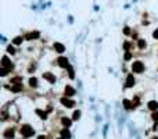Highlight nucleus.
<instances>
[{
	"label": "nucleus",
	"instance_id": "22",
	"mask_svg": "<svg viewBox=\"0 0 158 139\" xmlns=\"http://www.w3.org/2000/svg\"><path fill=\"white\" fill-rule=\"evenodd\" d=\"M67 70H68V75H69V78L74 79V78H75V71H74V68L71 67V65H69V67H68Z\"/></svg>",
	"mask_w": 158,
	"mask_h": 139
},
{
	"label": "nucleus",
	"instance_id": "6",
	"mask_svg": "<svg viewBox=\"0 0 158 139\" xmlns=\"http://www.w3.org/2000/svg\"><path fill=\"white\" fill-rule=\"evenodd\" d=\"M14 134H15V129L14 128H7L3 132V138L4 139H14Z\"/></svg>",
	"mask_w": 158,
	"mask_h": 139
},
{
	"label": "nucleus",
	"instance_id": "2",
	"mask_svg": "<svg viewBox=\"0 0 158 139\" xmlns=\"http://www.w3.org/2000/svg\"><path fill=\"white\" fill-rule=\"evenodd\" d=\"M144 71V64L141 61H133L132 64V72H136V74H141Z\"/></svg>",
	"mask_w": 158,
	"mask_h": 139
},
{
	"label": "nucleus",
	"instance_id": "31",
	"mask_svg": "<svg viewBox=\"0 0 158 139\" xmlns=\"http://www.w3.org/2000/svg\"><path fill=\"white\" fill-rule=\"evenodd\" d=\"M38 139H47V136H46V135H39Z\"/></svg>",
	"mask_w": 158,
	"mask_h": 139
},
{
	"label": "nucleus",
	"instance_id": "17",
	"mask_svg": "<svg viewBox=\"0 0 158 139\" xmlns=\"http://www.w3.org/2000/svg\"><path fill=\"white\" fill-rule=\"evenodd\" d=\"M124 106H125V109H126V110H130V109H133V102L125 99L124 100Z\"/></svg>",
	"mask_w": 158,
	"mask_h": 139
},
{
	"label": "nucleus",
	"instance_id": "13",
	"mask_svg": "<svg viewBox=\"0 0 158 139\" xmlns=\"http://www.w3.org/2000/svg\"><path fill=\"white\" fill-rule=\"evenodd\" d=\"M61 138L71 139V132H69L68 128H63V129H61Z\"/></svg>",
	"mask_w": 158,
	"mask_h": 139
},
{
	"label": "nucleus",
	"instance_id": "16",
	"mask_svg": "<svg viewBox=\"0 0 158 139\" xmlns=\"http://www.w3.org/2000/svg\"><path fill=\"white\" fill-rule=\"evenodd\" d=\"M35 113L38 114V116L42 118V120H46V118H47V113H46V111H43V110H40V109H38Z\"/></svg>",
	"mask_w": 158,
	"mask_h": 139
},
{
	"label": "nucleus",
	"instance_id": "10",
	"mask_svg": "<svg viewBox=\"0 0 158 139\" xmlns=\"http://www.w3.org/2000/svg\"><path fill=\"white\" fill-rule=\"evenodd\" d=\"M39 36H40V34H39L38 31H35V32H29V34H26L24 38H25L26 40H35V39H38Z\"/></svg>",
	"mask_w": 158,
	"mask_h": 139
},
{
	"label": "nucleus",
	"instance_id": "18",
	"mask_svg": "<svg viewBox=\"0 0 158 139\" xmlns=\"http://www.w3.org/2000/svg\"><path fill=\"white\" fill-rule=\"evenodd\" d=\"M29 86L31 88H38V78H29Z\"/></svg>",
	"mask_w": 158,
	"mask_h": 139
},
{
	"label": "nucleus",
	"instance_id": "19",
	"mask_svg": "<svg viewBox=\"0 0 158 139\" xmlns=\"http://www.w3.org/2000/svg\"><path fill=\"white\" fill-rule=\"evenodd\" d=\"M81 118V111L79 110H75L74 111V116H72V121H78Z\"/></svg>",
	"mask_w": 158,
	"mask_h": 139
},
{
	"label": "nucleus",
	"instance_id": "32",
	"mask_svg": "<svg viewBox=\"0 0 158 139\" xmlns=\"http://www.w3.org/2000/svg\"><path fill=\"white\" fill-rule=\"evenodd\" d=\"M153 139H158V138H157V136H155V138H153Z\"/></svg>",
	"mask_w": 158,
	"mask_h": 139
},
{
	"label": "nucleus",
	"instance_id": "21",
	"mask_svg": "<svg viewBox=\"0 0 158 139\" xmlns=\"http://www.w3.org/2000/svg\"><path fill=\"white\" fill-rule=\"evenodd\" d=\"M24 39H25V38H22V36H17V38H14L13 39V43L14 45H21Z\"/></svg>",
	"mask_w": 158,
	"mask_h": 139
},
{
	"label": "nucleus",
	"instance_id": "27",
	"mask_svg": "<svg viewBox=\"0 0 158 139\" xmlns=\"http://www.w3.org/2000/svg\"><path fill=\"white\" fill-rule=\"evenodd\" d=\"M124 58H125L126 61H129L130 58H132V53H130V52H126V53H125V57H124Z\"/></svg>",
	"mask_w": 158,
	"mask_h": 139
},
{
	"label": "nucleus",
	"instance_id": "26",
	"mask_svg": "<svg viewBox=\"0 0 158 139\" xmlns=\"http://www.w3.org/2000/svg\"><path fill=\"white\" fill-rule=\"evenodd\" d=\"M151 118H153V121L158 122V113H157V111H153V114H151Z\"/></svg>",
	"mask_w": 158,
	"mask_h": 139
},
{
	"label": "nucleus",
	"instance_id": "8",
	"mask_svg": "<svg viewBox=\"0 0 158 139\" xmlns=\"http://www.w3.org/2000/svg\"><path fill=\"white\" fill-rule=\"evenodd\" d=\"M43 78L49 83H56V75L51 74V72H43Z\"/></svg>",
	"mask_w": 158,
	"mask_h": 139
},
{
	"label": "nucleus",
	"instance_id": "28",
	"mask_svg": "<svg viewBox=\"0 0 158 139\" xmlns=\"http://www.w3.org/2000/svg\"><path fill=\"white\" fill-rule=\"evenodd\" d=\"M124 49L126 50V52H129V49H130V43H129V42H125V43H124Z\"/></svg>",
	"mask_w": 158,
	"mask_h": 139
},
{
	"label": "nucleus",
	"instance_id": "3",
	"mask_svg": "<svg viewBox=\"0 0 158 139\" xmlns=\"http://www.w3.org/2000/svg\"><path fill=\"white\" fill-rule=\"evenodd\" d=\"M60 103L64 106V107H67V109H71V107H74L75 106V100H71V99H68L67 96H64V97H61L60 99Z\"/></svg>",
	"mask_w": 158,
	"mask_h": 139
},
{
	"label": "nucleus",
	"instance_id": "4",
	"mask_svg": "<svg viewBox=\"0 0 158 139\" xmlns=\"http://www.w3.org/2000/svg\"><path fill=\"white\" fill-rule=\"evenodd\" d=\"M1 67H4V68H7V70H13L14 64L9 60V57L7 56H3V58H1Z\"/></svg>",
	"mask_w": 158,
	"mask_h": 139
},
{
	"label": "nucleus",
	"instance_id": "23",
	"mask_svg": "<svg viewBox=\"0 0 158 139\" xmlns=\"http://www.w3.org/2000/svg\"><path fill=\"white\" fill-rule=\"evenodd\" d=\"M137 46H139V49H144L146 46H147V43H146L144 39H139V43H137Z\"/></svg>",
	"mask_w": 158,
	"mask_h": 139
},
{
	"label": "nucleus",
	"instance_id": "12",
	"mask_svg": "<svg viewBox=\"0 0 158 139\" xmlns=\"http://www.w3.org/2000/svg\"><path fill=\"white\" fill-rule=\"evenodd\" d=\"M148 109L151 110V111H157L158 110V102H155V100H151V102H148Z\"/></svg>",
	"mask_w": 158,
	"mask_h": 139
},
{
	"label": "nucleus",
	"instance_id": "11",
	"mask_svg": "<svg viewBox=\"0 0 158 139\" xmlns=\"http://www.w3.org/2000/svg\"><path fill=\"white\" fill-rule=\"evenodd\" d=\"M53 47H54V50H56L57 53H64L65 52V46L63 43H58V42L53 45Z\"/></svg>",
	"mask_w": 158,
	"mask_h": 139
},
{
	"label": "nucleus",
	"instance_id": "20",
	"mask_svg": "<svg viewBox=\"0 0 158 139\" xmlns=\"http://www.w3.org/2000/svg\"><path fill=\"white\" fill-rule=\"evenodd\" d=\"M11 85H14V83H22V77H15V78H11Z\"/></svg>",
	"mask_w": 158,
	"mask_h": 139
},
{
	"label": "nucleus",
	"instance_id": "24",
	"mask_svg": "<svg viewBox=\"0 0 158 139\" xmlns=\"http://www.w3.org/2000/svg\"><path fill=\"white\" fill-rule=\"evenodd\" d=\"M9 71H10V70L4 68V67H1V70H0V75H1V77H6V75L9 74Z\"/></svg>",
	"mask_w": 158,
	"mask_h": 139
},
{
	"label": "nucleus",
	"instance_id": "25",
	"mask_svg": "<svg viewBox=\"0 0 158 139\" xmlns=\"http://www.w3.org/2000/svg\"><path fill=\"white\" fill-rule=\"evenodd\" d=\"M7 53H10V54H15V49L10 45V46H7Z\"/></svg>",
	"mask_w": 158,
	"mask_h": 139
},
{
	"label": "nucleus",
	"instance_id": "5",
	"mask_svg": "<svg viewBox=\"0 0 158 139\" xmlns=\"http://www.w3.org/2000/svg\"><path fill=\"white\" fill-rule=\"evenodd\" d=\"M57 64L60 65L61 68H68L69 67V63H68V58L67 57H58L57 58Z\"/></svg>",
	"mask_w": 158,
	"mask_h": 139
},
{
	"label": "nucleus",
	"instance_id": "15",
	"mask_svg": "<svg viewBox=\"0 0 158 139\" xmlns=\"http://www.w3.org/2000/svg\"><path fill=\"white\" fill-rule=\"evenodd\" d=\"M10 89H11V92H20L22 91V83H14L10 86Z\"/></svg>",
	"mask_w": 158,
	"mask_h": 139
},
{
	"label": "nucleus",
	"instance_id": "29",
	"mask_svg": "<svg viewBox=\"0 0 158 139\" xmlns=\"http://www.w3.org/2000/svg\"><path fill=\"white\" fill-rule=\"evenodd\" d=\"M153 36H154V39L158 40V29H155V31L153 32Z\"/></svg>",
	"mask_w": 158,
	"mask_h": 139
},
{
	"label": "nucleus",
	"instance_id": "30",
	"mask_svg": "<svg viewBox=\"0 0 158 139\" xmlns=\"http://www.w3.org/2000/svg\"><path fill=\"white\" fill-rule=\"evenodd\" d=\"M124 32H125V35H129V34H130V29H129V26H125Z\"/></svg>",
	"mask_w": 158,
	"mask_h": 139
},
{
	"label": "nucleus",
	"instance_id": "33",
	"mask_svg": "<svg viewBox=\"0 0 158 139\" xmlns=\"http://www.w3.org/2000/svg\"><path fill=\"white\" fill-rule=\"evenodd\" d=\"M58 139H64V138H58Z\"/></svg>",
	"mask_w": 158,
	"mask_h": 139
},
{
	"label": "nucleus",
	"instance_id": "7",
	"mask_svg": "<svg viewBox=\"0 0 158 139\" xmlns=\"http://www.w3.org/2000/svg\"><path fill=\"white\" fill-rule=\"evenodd\" d=\"M135 82H136V79L133 77V74H129L126 77V83H125V88H133L135 86Z\"/></svg>",
	"mask_w": 158,
	"mask_h": 139
},
{
	"label": "nucleus",
	"instance_id": "14",
	"mask_svg": "<svg viewBox=\"0 0 158 139\" xmlns=\"http://www.w3.org/2000/svg\"><path fill=\"white\" fill-rule=\"evenodd\" d=\"M61 122H63V125H64L65 128H69L71 124H72V120H69V118H67V117H63L61 118Z\"/></svg>",
	"mask_w": 158,
	"mask_h": 139
},
{
	"label": "nucleus",
	"instance_id": "9",
	"mask_svg": "<svg viewBox=\"0 0 158 139\" xmlns=\"http://www.w3.org/2000/svg\"><path fill=\"white\" fill-rule=\"evenodd\" d=\"M75 93H76V92H75V88H72L71 85H67V86H65L64 95L67 96V97H71V96H74Z\"/></svg>",
	"mask_w": 158,
	"mask_h": 139
},
{
	"label": "nucleus",
	"instance_id": "1",
	"mask_svg": "<svg viewBox=\"0 0 158 139\" xmlns=\"http://www.w3.org/2000/svg\"><path fill=\"white\" fill-rule=\"evenodd\" d=\"M20 132H21V135L24 136V138H31V136H33V134H35L33 128H32L29 124H24V125L21 127Z\"/></svg>",
	"mask_w": 158,
	"mask_h": 139
}]
</instances>
